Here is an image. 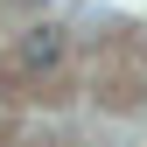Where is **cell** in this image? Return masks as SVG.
Listing matches in <instances>:
<instances>
[{"instance_id":"cell-1","label":"cell","mask_w":147,"mask_h":147,"mask_svg":"<svg viewBox=\"0 0 147 147\" xmlns=\"http://www.w3.org/2000/svg\"><path fill=\"white\" fill-rule=\"evenodd\" d=\"M56 63H63V28H28L14 42V70L21 77H49Z\"/></svg>"}]
</instances>
